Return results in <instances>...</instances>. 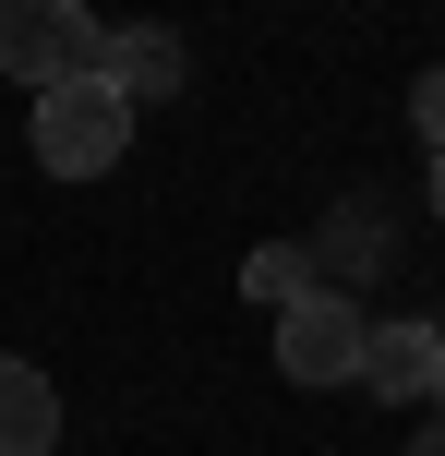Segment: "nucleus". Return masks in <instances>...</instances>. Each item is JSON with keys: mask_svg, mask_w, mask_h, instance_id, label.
<instances>
[{"mask_svg": "<svg viewBox=\"0 0 445 456\" xmlns=\"http://www.w3.org/2000/svg\"><path fill=\"white\" fill-rule=\"evenodd\" d=\"M433 409H445V372H433Z\"/></svg>", "mask_w": 445, "mask_h": 456, "instance_id": "obj_11", "label": "nucleus"}, {"mask_svg": "<svg viewBox=\"0 0 445 456\" xmlns=\"http://www.w3.org/2000/svg\"><path fill=\"white\" fill-rule=\"evenodd\" d=\"M96 37H109V24H96L85 0H0V72H12L24 96L61 85V72H96Z\"/></svg>", "mask_w": 445, "mask_h": 456, "instance_id": "obj_2", "label": "nucleus"}, {"mask_svg": "<svg viewBox=\"0 0 445 456\" xmlns=\"http://www.w3.org/2000/svg\"><path fill=\"white\" fill-rule=\"evenodd\" d=\"M409 133L445 157V61H433V72H409Z\"/></svg>", "mask_w": 445, "mask_h": 456, "instance_id": "obj_8", "label": "nucleus"}, {"mask_svg": "<svg viewBox=\"0 0 445 456\" xmlns=\"http://www.w3.org/2000/svg\"><path fill=\"white\" fill-rule=\"evenodd\" d=\"M433 372H445V337H433L422 313L361 324V361H350V385H361V396H398V409H422V396H433Z\"/></svg>", "mask_w": 445, "mask_h": 456, "instance_id": "obj_4", "label": "nucleus"}, {"mask_svg": "<svg viewBox=\"0 0 445 456\" xmlns=\"http://www.w3.org/2000/svg\"><path fill=\"white\" fill-rule=\"evenodd\" d=\"M301 289H313V276H301V252H289V240H265L253 265H241V300H265V313H277V300H301Z\"/></svg>", "mask_w": 445, "mask_h": 456, "instance_id": "obj_7", "label": "nucleus"}, {"mask_svg": "<svg viewBox=\"0 0 445 456\" xmlns=\"http://www.w3.org/2000/svg\"><path fill=\"white\" fill-rule=\"evenodd\" d=\"M181 72H193L181 24H109V37H96V85H109L120 109H144V96H181Z\"/></svg>", "mask_w": 445, "mask_h": 456, "instance_id": "obj_5", "label": "nucleus"}, {"mask_svg": "<svg viewBox=\"0 0 445 456\" xmlns=\"http://www.w3.org/2000/svg\"><path fill=\"white\" fill-rule=\"evenodd\" d=\"M433 228H445V157H433Z\"/></svg>", "mask_w": 445, "mask_h": 456, "instance_id": "obj_10", "label": "nucleus"}, {"mask_svg": "<svg viewBox=\"0 0 445 456\" xmlns=\"http://www.w3.org/2000/svg\"><path fill=\"white\" fill-rule=\"evenodd\" d=\"M48 444H61V385L0 348V456H48Z\"/></svg>", "mask_w": 445, "mask_h": 456, "instance_id": "obj_6", "label": "nucleus"}, {"mask_svg": "<svg viewBox=\"0 0 445 456\" xmlns=\"http://www.w3.org/2000/svg\"><path fill=\"white\" fill-rule=\"evenodd\" d=\"M24 144H37V168H61V181H109V168L133 157V109H120L96 72H61V85H37V109H24Z\"/></svg>", "mask_w": 445, "mask_h": 456, "instance_id": "obj_1", "label": "nucleus"}, {"mask_svg": "<svg viewBox=\"0 0 445 456\" xmlns=\"http://www.w3.org/2000/svg\"><path fill=\"white\" fill-rule=\"evenodd\" d=\"M350 361H361V313H350V289H301V300H277V372H289V385H350Z\"/></svg>", "mask_w": 445, "mask_h": 456, "instance_id": "obj_3", "label": "nucleus"}, {"mask_svg": "<svg viewBox=\"0 0 445 456\" xmlns=\"http://www.w3.org/2000/svg\"><path fill=\"white\" fill-rule=\"evenodd\" d=\"M409 456H445V409H433V420H422V444H409Z\"/></svg>", "mask_w": 445, "mask_h": 456, "instance_id": "obj_9", "label": "nucleus"}]
</instances>
